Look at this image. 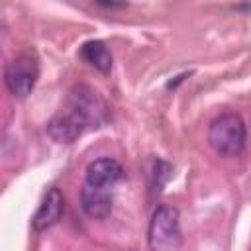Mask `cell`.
Masks as SVG:
<instances>
[{
    "label": "cell",
    "mask_w": 251,
    "mask_h": 251,
    "mask_svg": "<svg viewBox=\"0 0 251 251\" xmlns=\"http://www.w3.org/2000/svg\"><path fill=\"white\" fill-rule=\"evenodd\" d=\"M104 102L92 88L75 86L69 92L61 112L51 118L47 129L53 139L71 143L86 127H96L104 120Z\"/></svg>",
    "instance_id": "1"
},
{
    "label": "cell",
    "mask_w": 251,
    "mask_h": 251,
    "mask_svg": "<svg viewBox=\"0 0 251 251\" xmlns=\"http://www.w3.org/2000/svg\"><path fill=\"white\" fill-rule=\"evenodd\" d=\"M208 143L222 157L241 155L247 143V129L243 118L233 112L216 116L208 127Z\"/></svg>",
    "instance_id": "2"
},
{
    "label": "cell",
    "mask_w": 251,
    "mask_h": 251,
    "mask_svg": "<svg viewBox=\"0 0 251 251\" xmlns=\"http://www.w3.org/2000/svg\"><path fill=\"white\" fill-rule=\"evenodd\" d=\"M147 239L151 251H178L182 243V231H180V216L175 206L161 204L153 212Z\"/></svg>",
    "instance_id": "3"
},
{
    "label": "cell",
    "mask_w": 251,
    "mask_h": 251,
    "mask_svg": "<svg viewBox=\"0 0 251 251\" xmlns=\"http://www.w3.org/2000/svg\"><path fill=\"white\" fill-rule=\"evenodd\" d=\"M37 76H39V65L31 53L18 55L4 69V82L10 94L16 98H25L33 90Z\"/></svg>",
    "instance_id": "4"
},
{
    "label": "cell",
    "mask_w": 251,
    "mask_h": 251,
    "mask_svg": "<svg viewBox=\"0 0 251 251\" xmlns=\"http://www.w3.org/2000/svg\"><path fill=\"white\" fill-rule=\"evenodd\" d=\"M63 210H65V196L59 188H49L41 202H39V208L31 220L33 224V229L35 231H45L49 227H53L61 216H63Z\"/></svg>",
    "instance_id": "5"
},
{
    "label": "cell",
    "mask_w": 251,
    "mask_h": 251,
    "mask_svg": "<svg viewBox=\"0 0 251 251\" xmlns=\"http://www.w3.org/2000/svg\"><path fill=\"white\" fill-rule=\"evenodd\" d=\"M124 175L122 165L112 159V157H100L88 163L84 178L88 186H96V188H110L112 184H116Z\"/></svg>",
    "instance_id": "6"
},
{
    "label": "cell",
    "mask_w": 251,
    "mask_h": 251,
    "mask_svg": "<svg viewBox=\"0 0 251 251\" xmlns=\"http://www.w3.org/2000/svg\"><path fill=\"white\" fill-rule=\"evenodd\" d=\"M80 208L90 218H96V220L108 218L112 212V196L106 188H96L86 184L80 190Z\"/></svg>",
    "instance_id": "7"
},
{
    "label": "cell",
    "mask_w": 251,
    "mask_h": 251,
    "mask_svg": "<svg viewBox=\"0 0 251 251\" xmlns=\"http://www.w3.org/2000/svg\"><path fill=\"white\" fill-rule=\"evenodd\" d=\"M80 59H82L84 63H88L90 67H94L96 71L104 73V75L110 73V69H112V55H110L106 43L100 41V39H90V41H86V43L80 47Z\"/></svg>",
    "instance_id": "8"
},
{
    "label": "cell",
    "mask_w": 251,
    "mask_h": 251,
    "mask_svg": "<svg viewBox=\"0 0 251 251\" xmlns=\"http://www.w3.org/2000/svg\"><path fill=\"white\" fill-rule=\"evenodd\" d=\"M98 6H102V8H124L126 4H116V2H98Z\"/></svg>",
    "instance_id": "9"
}]
</instances>
